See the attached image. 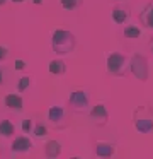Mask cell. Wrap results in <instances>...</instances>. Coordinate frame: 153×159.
<instances>
[{
	"instance_id": "484cf974",
	"label": "cell",
	"mask_w": 153,
	"mask_h": 159,
	"mask_svg": "<svg viewBox=\"0 0 153 159\" xmlns=\"http://www.w3.org/2000/svg\"><path fill=\"white\" fill-rule=\"evenodd\" d=\"M10 2H14V4H22V2H26V0H10Z\"/></svg>"
},
{
	"instance_id": "cb8c5ba5",
	"label": "cell",
	"mask_w": 153,
	"mask_h": 159,
	"mask_svg": "<svg viewBox=\"0 0 153 159\" xmlns=\"http://www.w3.org/2000/svg\"><path fill=\"white\" fill-rule=\"evenodd\" d=\"M7 2H10V0H0V7H3V5H5Z\"/></svg>"
},
{
	"instance_id": "52a82bcc",
	"label": "cell",
	"mask_w": 153,
	"mask_h": 159,
	"mask_svg": "<svg viewBox=\"0 0 153 159\" xmlns=\"http://www.w3.org/2000/svg\"><path fill=\"white\" fill-rule=\"evenodd\" d=\"M88 116H90L92 121H94V125L104 127V125L107 123V120H109V110L105 108V104L99 103V104H95V106L90 108V111H88Z\"/></svg>"
},
{
	"instance_id": "8fae6325",
	"label": "cell",
	"mask_w": 153,
	"mask_h": 159,
	"mask_svg": "<svg viewBox=\"0 0 153 159\" xmlns=\"http://www.w3.org/2000/svg\"><path fill=\"white\" fill-rule=\"evenodd\" d=\"M129 16H131V12H129V9L126 7V5H114L111 11V19L116 22V24H124L126 21L129 19Z\"/></svg>"
},
{
	"instance_id": "d6986e66",
	"label": "cell",
	"mask_w": 153,
	"mask_h": 159,
	"mask_svg": "<svg viewBox=\"0 0 153 159\" xmlns=\"http://www.w3.org/2000/svg\"><path fill=\"white\" fill-rule=\"evenodd\" d=\"M32 128H34V120L32 118H24L20 121V130L24 134H32Z\"/></svg>"
},
{
	"instance_id": "603a6c76",
	"label": "cell",
	"mask_w": 153,
	"mask_h": 159,
	"mask_svg": "<svg viewBox=\"0 0 153 159\" xmlns=\"http://www.w3.org/2000/svg\"><path fill=\"white\" fill-rule=\"evenodd\" d=\"M7 57H9V48L3 45H0V62H5Z\"/></svg>"
},
{
	"instance_id": "7a4b0ae2",
	"label": "cell",
	"mask_w": 153,
	"mask_h": 159,
	"mask_svg": "<svg viewBox=\"0 0 153 159\" xmlns=\"http://www.w3.org/2000/svg\"><path fill=\"white\" fill-rule=\"evenodd\" d=\"M133 125L138 134H151L153 132V108L150 104L138 106L133 111Z\"/></svg>"
},
{
	"instance_id": "e0dca14e",
	"label": "cell",
	"mask_w": 153,
	"mask_h": 159,
	"mask_svg": "<svg viewBox=\"0 0 153 159\" xmlns=\"http://www.w3.org/2000/svg\"><path fill=\"white\" fill-rule=\"evenodd\" d=\"M32 135L37 139H43L44 135H48V127L44 125V121H36L32 128Z\"/></svg>"
},
{
	"instance_id": "8992f818",
	"label": "cell",
	"mask_w": 153,
	"mask_h": 159,
	"mask_svg": "<svg viewBox=\"0 0 153 159\" xmlns=\"http://www.w3.org/2000/svg\"><path fill=\"white\" fill-rule=\"evenodd\" d=\"M48 121L53 125L54 128H65L66 127V111L63 106H51L48 110Z\"/></svg>"
},
{
	"instance_id": "ac0fdd59",
	"label": "cell",
	"mask_w": 153,
	"mask_h": 159,
	"mask_svg": "<svg viewBox=\"0 0 153 159\" xmlns=\"http://www.w3.org/2000/svg\"><path fill=\"white\" fill-rule=\"evenodd\" d=\"M82 2H83V0H60L61 7H63L65 11H75V9H78L82 5Z\"/></svg>"
},
{
	"instance_id": "ba28073f",
	"label": "cell",
	"mask_w": 153,
	"mask_h": 159,
	"mask_svg": "<svg viewBox=\"0 0 153 159\" xmlns=\"http://www.w3.org/2000/svg\"><path fill=\"white\" fill-rule=\"evenodd\" d=\"M34 147V142L31 140L27 135H19L12 140V145H10V152L12 154H19V152H27Z\"/></svg>"
},
{
	"instance_id": "7402d4cb",
	"label": "cell",
	"mask_w": 153,
	"mask_h": 159,
	"mask_svg": "<svg viewBox=\"0 0 153 159\" xmlns=\"http://www.w3.org/2000/svg\"><path fill=\"white\" fill-rule=\"evenodd\" d=\"M26 67H27L26 60H22V58H15V60H14V69H15V70H24Z\"/></svg>"
},
{
	"instance_id": "6da1fadb",
	"label": "cell",
	"mask_w": 153,
	"mask_h": 159,
	"mask_svg": "<svg viewBox=\"0 0 153 159\" xmlns=\"http://www.w3.org/2000/svg\"><path fill=\"white\" fill-rule=\"evenodd\" d=\"M77 46V38L71 31L66 29H56L51 34V48L56 55H68Z\"/></svg>"
},
{
	"instance_id": "d4e9b609",
	"label": "cell",
	"mask_w": 153,
	"mask_h": 159,
	"mask_svg": "<svg viewBox=\"0 0 153 159\" xmlns=\"http://www.w3.org/2000/svg\"><path fill=\"white\" fill-rule=\"evenodd\" d=\"M32 4H36V5H41V4H43V0H32Z\"/></svg>"
},
{
	"instance_id": "44dd1931",
	"label": "cell",
	"mask_w": 153,
	"mask_h": 159,
	"mask_svg": "<svg viewBox=\"0 0 153 159\" xmlns=\"http://www.w3.org/2000/svg\"><path fill=\"white\" fill-rule=\"evenodd\" d=\"M7 79H9V70L5 69V65H0V86H3Z\"/></svg>"
},
{
	"instance_id": "7c38bea8",
	"label": "cell",
	"mask_w": 153,
	"mask_h": 159,
	"mask_svg": "<svg viewBox=\"0 0 153 159\" xmlns=\"http://www.w3.org/2000/svg\"><path fill=\"white\" fill-rule=\"evenodd\" d=\"M139 22H141L145 28L148 29H153V2H150V4H146L145 7H143V11L139 12Z\"/></svg>"
},
{
	"instance_id": "30bf717a",
	"label": "cell",
	"mask_w": 153,
	"mask_h": 159,
	"mask_svg": "<svg viewBox=\"0 0 153 159\" xmlns=\"http://www.w3.org/2000/svg\"><path fill=\"white\" fill-rule=\"evenodd\" d=\"M3 103H5V106L9 108L10 111H15V113H20V111L24 110V99H22V96H20L19 93H9V94H5Z\"/></svg>"
},
{
	"instance_id": "5bb4252c",
	"label": "cell",
	"mask_w": 153,
	"mask_h": 159,
	"mask_svg": "<svg viewBox=\"0 0 153 159\" xmlns=\"http://www.w3.org/2000/svg\"><path fill=\"white\" fill-rule=\"evenodd\" d=\"M48 70H49L51 75H63V74L66 72V63H65L63 60H60V58H54V60L49 62Z\"/></svg>"
},
{
	"instance_id": "9a60e30c",
	"label": "cell",
	"mask_w": 153,
	"mask_h": 159,
	"mask_svg": "<svg viewBox=\"0 0 153 159\" xmlns=\"http://www.w3.org/2000/svg\"><path fill=\"white\" fill-rule=\"evenodd\" d=\"M15 134V125L10 120H0V137H12Z\"/></svg>"
},
{
	"instance_id": "2e32d148",
	"label": "cell",
	"mask_w": 153,
	"mask_h": 159,
	"mask_svg": "<svg viewBox=\"0 0 153 159\" xmlns=\"http://www.w3.org/2000/svg\"><path fill=\"white\" fill-rule=\"evenodd\" d=\"M122 34H124V38H128V39H138V38H141L143 31L136 24H128L124 28V31H122Z\"/></svg>"
},
{
	"instance_id": "3957f363",
	"label": "cell",
	"mask_w": 153,
	"mask_h": 159,
	"mask_svg": "<svg viewBox=\"0 0 153 159\" xmlns=\"http://www.w3.org/2000/svg\"><path fill=\"white\" fill-rule=\"evenodd\" d=\"M70 110L77 115H88L90 111V96L85 89H73L68 98Z\"/></svg>"
},
{
	"instance_id": "5b68a950",
	"label": "cell",
	"mask_w": 153,
	"mask_h": 159,
	"mask_svg": "<svg viewBox=\"0 0 153 159\" xmlns=\"http://www.w3.org/2000/svg\"><path fill=\"white\" fill-rule=\"evenodd\" d=\"M129 72L138 80H141V82L148 80L150 69H148V60H146V57L139 55V53L131 55V58H129Z\"/></svg>"
},
{
	"instance_id": "4316f807",
	"label": "cell",
	"mask_w": 153,
	"mask_h": 159,
	"mask_svg": "<svg viewBox=\"0 0 153 159\" xmlns=\"http://www.w3.org/2000/svg\"><path fill=\"white\" fill-rule=\"evenodd\" d=\"M150 50L153 52V39H151V43H150Z\"/></svg>"
},
{
	"instance_id": "4fadbf2b",
	"label": "cell",
	"mask_w": 153,
	"mask_h": 159,
	"mask_svg": "<svg viewBox=\"0 0 153 159\" xmlns=\"http://www.w3.org/2000/svg\"><path fill=\"white\" fill-rule=\"evenodd\" d=\"M44 154L46 157H58L61 154V144L58 140H48L44 144Z\"/></svg>"
},
{
	"instance_id": "ffe728a7",
	"label": "cell",
	"mask_w": 153,
	"mask_h": 159,
	"mask_svg": "<svg viewBox=\"0 0 153 159\" xmlns=\"http://www.w3.org/2000/svg\"><path fill=\"white\" fill-rule=\"evenodd\" d=\"M29 86H31V77L29 75H22L19 79V82H17V93H24Z\"/></svg>"
},
{
	"instance_id": "9c48e42d",
	"label": "cell",
	"mask_w": 153,
	"mask_h": 159,
	"mask_svg": "<svg viewBox=\"0 0 153 159\" xmlns=\"http://www.w3.org/2000/svg\"><path fill=\"white\" fill-rule=\"evenodd\" d=\"M94 152L97 157H112L116 154V144L114 142H107V140H99L95 142Z\"/></svg>"
},
{
	"instance_id": "277c9868",
	"label": "cell",
	"mask_w": 153,
	"mask_h": 159,
	"mask_svg": "<svg viewBox=\"0 0 153 159\" xmlns=\"http://www.w3.org/2000/svg\"><path fill=\"white\" fill-rule=\"evenodd\" d=\"M105 69L111 75H124L126 69H129V58L119 52H112L107 55Z\"/></svg>"
},
{
	"instance_id": "83f0119b",
	"label": "cell",
	"mask_w": 153,
	"mask_h": 159,
	"mask_svg": "<svg viewBox=\"0 0 153 159\" xmlns=\"http://www.w3.org/2000/svg\"><path fill=\"white\" fill-rule=\"evenodd\" d=\"M116 2H121V0H116Z\"/></svg>"
}]
</instances>
